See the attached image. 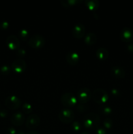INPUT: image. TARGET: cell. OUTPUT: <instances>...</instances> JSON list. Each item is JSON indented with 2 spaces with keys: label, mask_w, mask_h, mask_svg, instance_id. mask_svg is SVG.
Segmentation results:
<instances>
[{
  "label": "cell",
  "mask_w": 133,
  "mask_h": 134,
  "mask_svg": "<svg viewBox=\"0 0 133 134\" xmlns=\"http://www.w3.org/2000/svg\"><path fill=\"white\" fill-rule=\"evenodd\" d=\"M6 44L10 50H18L20 48V43L18 38L14 35H10L6 39Z\"/></svg>",
  "instance_id": "11"
},
{
  "label": "cell",
  "mask_w": 133,
  "mask_h": 134,
  "mask_svg": "<svg viewBox=\"0 0 133 134\" xmlns=\"http://www.w3.org/2000/svg\"><path fill=\"white\" fill-rule=\"evenodd\" d=\"M26 134H40L37 131H34V130H31L29 131V132H26Z\"/></svg>",
  "instance_id": "34"
},
{
  "label": "cell",
  "mask_w": 133,
  "mask_h": 134,
  "mask_svg": "<svg viewBox=\"0 0 133 134\" xmlns=\"http://www.w3.org/2000/svg\"><path fill=\"white\" fill-rule=\"evenodd\" d=\"M33 105L29 102H25L22 104V110L26 114H29L33 111Z\"/></svg>",
  "instance_id": "21"
},
{
  "label": "cell",
  "mask_w": 133,
  "mask_h": 134,
  "mask_svg": "<svg viewBox=\"0 0 133 134\" xmlns=\"http://www.w3.org/2000/svg\"><path fill=\"white\" fill-rule=\"evenodd\" d=\"M127 50L130 52H133V43H129L126 46Z\"/></svg>",
  "instance_id": "33"
},
{
  "label": "cell",
  "mask_w": 133,
  "mask_h": 134,
  "mask_svg": "<svg viewBox=\"0 0 133 134\" xmlns=\"http://www.w3.org/2000/svg\"><path fill=\"white\" fill-rule=\"evenodd\" d=\"M92 97V92L89 88L86 87L81 88L77 92L76 98L80 103H86Z\"/></svg>",
  "instance_id": "4"
},
{
  "label": "cell",
  "mask_w": 133,
  "mask_h": 134,
  "mask_svg": "<svg viewBox=\"0 0 133 134\" xmlns=\"http://www.w3.org/2000/svg\"><path fill=\"white\" fill-rule=\"evenodd\" d=\"M78 109L80 111H84L86 109V106L85 105V103H79L78 105Z\"/></svg>",
  "instance_id": "32"
},
{
  "label": "cell",
  "mask_w": 133,
  "mask_h": 134,
  "mask_svg": "<svg viewBox=\"0 0 133 134\" xmlns=\"http://www.w3.org/2000/svg\"><path fill=\"white\" fill-rule=\"evenodd\" d=\"M26 62L22 58H17L14 60L11 65L12 70L16 73H22L26 70Z\"/></svg>",
  "instance_id": "8"
},
{
  "label": "cell",
  "mask_w": 133,
  "mask_h": 134,
  "mask_svg": "<svg viewBox=\"0 0 133 134\" xmlns=\"http://www.w3.org/2000/svg\"><path fill=\"white\" fill-rule=\"evenodd\" d=\"M66 62L71 65H75L79 62L80 55L76 51H70L66 55Z\"/></svg>",
  "instance_id": "14"
},
{
  "label": "cell",
  "mask_w": 133,
  "mask_h": 134,
  "mask_svg": "<svg viewBox=\"0 0 133 134\" xmlns=\"http://www.w3.org/2000/svg\"><path fill=\"white\" fill-rule=\"evenodd\" d=\"M17 134H26V133L23 130H20L17 131Z\"/></svg>",
  "instance_id": "35"
},
{
  "label": "cell",
  "mask_w": 133,
  "mask_h": 134,
  "mask_svg": "<svg viewBox=\"0 0 133 134\" xmlns=\"http://www.w3.org/2000/svg\"><path fill=\"white\" fill-rule=\"evenodd\" d=\"M71 123V129L74 132H78V131L81 130L82 126L80 122L77 121V120H73Z\"/></svg>",
  "instance_id": "23"
},
{
  "label": "cell",
  "mask_w": 133,
  "mask_h": 134,
  "mask_svg": "<svg viewBox=\"0 0 133 134\" xmlns=\"http://www.w3.org/2000/svg\"><path fill=\"white\" fill-rule=\"evenodd\" d=\"M8 115V112L6 109H0V116L1 117H6Z\"/></svg>",
  "instance_id": "31"
},
{
  "label": "cell",
  "mask_w": 133,
  "mask_h": 134,
  "mask_svg": "<svg viewBox=\"0 0 133 134\" xmlns=\"http://www.w3.org/2000/svg\"><path fill=\"white\" fill-rule=\"evenodd\" d=\"M100 111L102 114H104L106 116L111 115L112 113V109L110 106L106 105H102L100 107Z\"/></svg>",
  "instance_id": "20"
},
{
  "label": "cell",
  "mask_w": 133,
  "mask_h": 134,
  "mask_svg": "<svg viewBox=\"0 0 133 134\" xmlns=\"http://www.w3.org/2000/svg\"><path fill=\"white\" fill-rule=\"evenodd\" d=\"M110 72L113 77L117 79H122L125 76V69L119 65H115L112 67Z\"/></svg>",
  "instance_id": "15"
},
{
  "label": "cell",
  "mask_w": 133,
  "mask_h": 134,
  "mask_svg": "<svg viewBox=\"0 0 133 134\" xmlns=\"http://www.w3.org/2000/svg\"><path fill=\"white\" fill-rule=\"evenodd\" d=\"M96 56L100 60H106L109 56V52L104 47H100L96 51Z\"/></svg>",
  "instance_id": "16"
},
{
  "label": "cell",
  "mask_w": 133,
  "mask_h": 134,
  "mask_svg": "<svg viewBox=\"0 0 133 134\" xmlns=\"http://www.w3.org/2000/svg\"><path fill=\"white\" fill-rule=\"evenodd\" d=\"M16 54L18 56H20V57H23V56H24L26 54V49H24V48H19L17 50Z\"/></svg>",
  "instance_id": "28"
},
{
  "label": "cell",
  "mask_w": 133,
  "mask_h": 134,
  "mask_svg": "<svg viewBox=\"0 0 133 134\" xmlns=\"http://www.w3.org/2000/svg\"><path fill=\"white\" fill-rule=\"evenodd\" d=\"M96 134H107V130L105 128L99 126L96 128Z\"/></svg>",
  "instance_id": "27"
},
{
  "label": "cell",
  "mask_w": 133,
  "mask_h": 134,
  "mask_svg": "<svg viewBox=\"0 0 133 134\" xmlns=\"http://www.w3.org/2000/svg\"><path fill=\"white\" fill-rule=\"evenodd\" d=\"M85 4L90 10H95L99 8L100 2L98 0H86Z\"/></svg>",
  "instance_id": "18"
},
{
  "label": "cell",
  "mask_w": 133,
  "mask_h": 134,
  "mask_svg": "<svg viewBox=\"0 0 133 134\" xmlns=\"http://www.w3.org/2000/svg\"><path fill=\"white\" fill-rule=\"evenodd\" d=\"M82 1V0H61V4L62 6L65 7H69L74 6L76 4L80 3Z\"/></svg>",
  "instance_id": "19"
},
{
  "label": "cell",
  "mask_w": 133,
  "mask_h": 134,
  "mask_svg": "<svg viewBox=\"0 0 133 134\" xmlns=\"http://www.w3.org/2000/svg\"><path fill=\"white\" fill-rule=\"evenodd\" d=\"M40 119L37 114L29 115L26 120V126L29 129H34L40 124Z\"/></svg>",
  "instance_id": "9"
},
{
  "label": "cell",
  "mask_w": 133,
  "mask_h": 134,
  "mask_svg": "<svg viewBox=\"0 0 133 134\" xmlns=\"http://www.w3.org/2000/svg\"><path fill=\"white\" fill-rule=\"evenodd\" d=\"M61 102L63 105L66 107H72L77 104L78 99L76 96L73 93L66 92L62 94L61 96Z\"/></svg>",
  "instance_id": "6"
},
{
  "label": "cell",
  "mask_w": 133,
  "mask_h": 134,
  "mask_svg": "<svg viewBox=\"0 0 133 134\" xmlns=\"http://www.w3.org/2000/svg\"><path fill=\"white\" fill-rule=\"evenodd\" d=\"M85 33H86V27L83 24H76L72 28V34L74 37L78 39H80L84 37Z\"/></svg>",
  "instance_id": "10"
},
{
  "label": "cell",
  "mask_w": 133,
  "mask_h": 134,
  "mask_svg": "<svg viewBox=\"0 0 133 134\" xmlns=\"http://www.w3.org/2000/svg\"><path fill=\"white\" fill-rule=\"evenodd\" d=\"M7 134H17V130L13 126H10L7 130Z\"/></svg>",
  "instance_id": "29"
},
{
  "label": "cell",
  "mask_w": 133,
  "mask_h": 134,
  "mask_svg": "<svg viewBox=\"0 0 133 134\" xmlns=\"http://www.w3.org/2000/svg\"><path fill=\"white\" fill-rule=\"evenodd\" d=\"M113 126V121L110 118H106L103 121V127L106 129H110Z\"/></svg>",
  "instance_id": "24"
},
{
  "label": "cell",
  "mask_w": 133,
  "mask_h": 134,
  "mask_svg": "<svg viewBox=\"0 0 133 134\" xmlns=\"http://www.w3.org/2000/svg\"><path fill=\"white\" fill-rule=\"evenodd\" d=\"M10 121L14 126H18L22 125L25 121L24 115L21 111H16L11 116Z\"/></svg>",
  "instance_id": "13"
},
{
  "label": "cell",
  "mask_w": 133,
  "mask_h": 134,
  "mask_svg": "<svg viewBox=\"0 0 133 134\" xmlns=\"http://www.w3.org/2000/svg\"><path fill=\"white\" fill-rule=\"evenodd\" d=\"M97 37L96 34L93 32L87 33L84 37V42L88 45H92L96 42Z\"/></svg>",
  "instance_id": "17"
},
{
  "label": "cell",
  "mask_w": 133,
  "mask_h": 134,
  "mask_svg": "<svg viewBox=\"0 0 133 134\" xmlns=\"http://www.w3.org/2000/svg\"><path fill=\"white\" fill-rule=\"evenodd\" d=\"M110 93H111V94H112V96H115V97H117V96H119L120 92L117 88H113L111 89Z\"/></svg>",
  "instance_id": "30"
},
{
  "label": "cell",
  "mask_w": 133,
  "mask_h": 134,
  "mask_svg": "<svg viewBox=\"0 0 133 134\" xmlns=\"http://www.w3.org/2000/svg\"><path fill=\"white\" fill-rule=\"evenodd\" d=\"M80 134H90V133L89 132H87V131H83Z\"/></svg>",
  "instance_id": "36"
},
{
  "label": "cell",
  "mask_w": 133,
  "mask_h": 134,
  "mask_svg": "<svg viewBox=\"0 0 133 134\" xmlns=\"http://www.w3.org/2000/svg\"><path fill=\"white\" fill-rule=\"evenodd\" d=\"M100 119L95 113H89L84 116L83 119V125L88 129H95L98 128L100 124Z\"/></svg>",
  "instance_id": "1"
},
{
  "label": "cell",
  "mask_w": 133,
  "mask_h": 134,
  "mask_svg": "<svg viewBox=\"0 0 133 134\" xmlns=\"http://www.w3.org/2000/svg\"><path fill=\"white\" fill-rule=\"evenodd\" d=\"M9 22L7 20H3L0 22V29L1 30H6L9 27Z\"/></svg>",
  "instance_id": "26"
},
{
  "label": "cell",
  "mask_w": 133,
  "mask_h": 134,
  "mask_svg": "<svg viewBox=\"0 0 133 134\" xmlns=\"http://www.w3.org/2000/svg\"><path fill=\"white\" fill-rule=\"evenodd\" d=\"M11 69V68L9 65L5 64V65H3L0 68V72L3 75H8L10 72Z\"/></svg>",
  "instance_id": "25"
},
{
  "label": "cell",
  "mask_w": 133,
  "mask_h": 134,
  "mask_svg": "<svg viewBox=\"0 0 133 134\" xmlns=\"http://www.w3.org/2000/svg\"><path fill=\"white\" fill-rule=\"evenodd\" d=\"M18 35H19L20 37L22 39V40H26L29 36V33L28 30L27 29L22 28L18 32Z\"/></svg>",
  "instance_id": "22"
},
{
  "label": "cell",
  "mask_w": 133,
  "mask_h": 134,
  "mask_svg": "<svg viewBox=\"0 0 133 134\" xmlns=\"http://www.w3.org/2000/svg\"><path fill=\"white\" fill-rule=\"evenodd\" d=\"M22 104L20 99L17 96L12 94L9 96L5 100V105L8 109L11 110L17 109Z\"/></svg>",
  "instance_id": "5"
},
{
  "label": "cell",
  "mask_w": 133,
  "mask_h": 134,
  "mask_svg": "<svg viewBox=\"0 0 133 134\" xmlns=\"http://www.w3.org/2000/svg\"><path fill=\"white\" fill-rule=\"evenodd\" d=\"M58 117L61 122L64 123H70L74 120L75 114L70 109H63L59 111Z\"/></svg>",
  "instance_id": "7"
},
{
  "label": "cell",
  "mask_w": 133,
  "mask_h": 134,
  "mask_svg": "<svg viewBox=\"0 0 133 134\" xmlns=\"http://www.w3.org/2000/svg\"><path fill=\"white\" fill-rule=\"evenodd\" d=\"M93 99L96 103L104 105L109 99V96L105 90L102 88H96L92 93Z\"/></svg>",
  "instance_id": "2"
},
{
  "label": "cell",
  "mask_w": 133,
  "mask_h": 134,
  "mask_svg": "<svg viewBox=\"0 0 133 134\" xmlns=\"http://www.w3.org/2000/svg\"><path fill=\"white\" fill-rule=\"evenodd\" d=\"M46 39L40 34H35L30 37L28 40V44L33 48H40L44 47Z\"/></svg>",
  "instance_id": "3"
},
{
  "label": "cell",
  "mask_w": 133,
  "mask_h": 134,
  "mask_svg": "<svg viewBox=\"0 0 133 134\" xmlns=\"http://www.w3.org/2000/svg\"><path fill=\"white\" fill-rule=\"evenodd\" d=\"M120 39L126 43H130L133 39V31L130 27H125L120 31Z\"/></svg>",
  "instance_id": "12"
}]
</instances>
